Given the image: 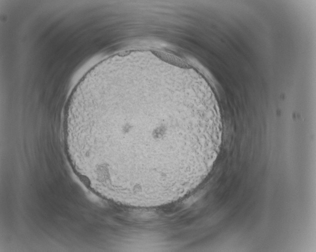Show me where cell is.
Returning a JSON list of instances; mask_svg holds the SVG:
<instances>
[{
    "label": "cell",
    "instance_id": "1",
    "mask_svg": "<svg viewBox=\"0 0 316 252\" xmlns=\"http://www.w3.org/2000/svg\"><path fill=\"white\" fill-rule=\"evenodd\" d=\"M186 94L150 80L101 85L67 112L62 130L86 181L124 207L168 202L199 178L221 122Z\"/></svg>",
    "mask_w": 316,
    "mask_h": 252
}]
</instances>
